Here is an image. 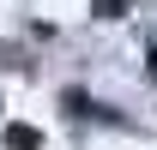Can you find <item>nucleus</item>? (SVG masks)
<instances>
[{
    "label": "nucleus",
    "mask_w": 157,
    "mask_h": 150,
    "mask_svg": "<svg viewBox=\"0 0 157 150\" xmlns=\"http://www.w3.org/2000/svg\"><path fill=\"white\" fill-rule=\"evenodd\" d=\"M6 150H42V132L36 126H6Z\"/></svg>",
    "instance_id": "1"
},
{
    "label": "nucleus",
    "mask_w": 157,
    "mask_h": 150,
    "mask_svg": "<svg viewBox=\"0 0 157 150\" xmlns=\"http://www.w3.org/2000/svg\"><path fill=\"white\" fill-rule=\"evenodd\" d=\"M127 6H133V0H91V12H97V18H121Z\"/></svg>",
    "instance_id": "2"
},
{
    "label": "nucleus",
    "mask_w": 157,
    "mask_h": 150,
    "mask_svg": "<svg viewBox=\"0 0 157 150\" xmlns=\"http://www.w3.org/2000/svg\"><path fill=\"white\" fill-rule=\"evenodd\" d=\"M151 78H157V42H151Z\"/></svg>",
    "instance_id": "3"
}]
</instances>
